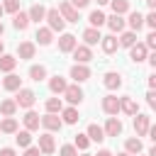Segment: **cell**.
I'll use <instances>...</instances> for the list:
<instances>
[{
  "label": "cell",
  "mask_w": 156,
  "mask_h": 156,
  "mask_svg": "<svg viewBox=\"0 0 156 156\" xmlns=\"http://www.w3.org/2000/svg\"><path fill=\"white\" fill-rule=\"evenodd\" d=\"M44 20L49 22V29H51V32H63V27H66V20L61 17V12H58L56 7L46 10V17H44Z\"/></svg>",
  "instance_id": "obj_1"
},
{
  "label": "cell",
  "mask_w": 156,
  "mask_h": 156,
  "mask_svg": "<svg viewBox=\"0 0 156 156\" xmlns=\"http://www.w3.org/2000/svg\"><path fill=\"white\" fill-rule=\"evenodd\" d=\"M34 100H37V95H34V90H29V88H20V93H17V98H15L17 107H32Z\"/></svg>",
  "instance_id": "obj_2"
},
{
  "label": "cell",
  "mask_w": 156,
  "mask_h": 156,
  "mask_svg": "<svg viewBox=\"0 0 156 156\" xmlns=\"http://www.w3.org/2000/svg\"><path fill=\"white\" fill-rule=\"evenodd\" d=\"M61 124H63V119H61L58 115H54V112H49V115H44V117H41V127H46L49 132H58V129H61Z\"/></svg>",
  "instance_id": "obj_3"
},
{
  "label": "cell",
  "mask_w": 156,
  "mask_h": 156,
  "mask_svg": "<svg viewBox=\"0 0 156 156\" xmlns=\"http://www.w3.org/2000/svg\"><path fill=\"white\" fill-rule=\"evenodd\" d=\"M71 78H73L76 83H83V80L90 78V68H88L85 63H76V66L71 68Z\"/></svg>",
  "instance_id": "obj_4"
},
{
  "label": "cell",
  "mask_w": 156,
  "mask_h": 156,
  "mask_svg": "<svg viewBox=\"0 0 156 156\" xmlns=\"http://www.w3.org/2000/svg\"><path fill=\"white\" fill-rule=\"evenodd\" d=\"M149 127H151L149 117H146V115H139V112H136V117H134V132H136V136H146Z\"/></svg>",
  "instance_id": "obj_5"
},
{
  "label": "cell",
  "mask_w": 156,
  "mask_h": 156,
  "mask_svg": "<svg viewBox=\"0 0 156 156\" xmlns=\"http://www.w3.org/2000/svg\"><path fill=\"white\" fill-rule=\"evenodd\" d=\"M58 12H61V17L68 20V22H78V20H80V17H78V10H76L71 2H61V5H58Z\"/></svg>",
  "instance_id": "obj_6"
},
{
  "label": "cell",
  "mask_w": 156,
  "mask_h": 156,
  "mask_svg": "<svg viewBox=\"0 0 156 156\" xmlns=\"http://www.w3.org/2000/svg\"><path fill=\"white\" fill-rule=\"evenodd\" d=\"M63 95H66V100H68L71 105H78V102L83 100V90H80L78 85H66Z\"/></svg>",
  "instance_id": "obj_7"
},
{
  "label": "cell",
  "mask_w": 156,
  "mask_h": 156,
  "mask_svg": "<svg viewBox=\"0 0 156 156\" xmlns=\"http://www.w3.org/2000/svg\"><path fill=\"white\" fill-rule=\"evenodd\" d=\"M102 110H105L107 115H117V112H119V98H115V95L102 98Z\"/></svg>",
  "instance_id": "obj_8"
},
{
  "label": "cell",
  "mask_w": 156,
  "mask_h": 156,
  "mask_svg": "<svg viewBox=\"0 0 156 156\" xmlns=\"http://www.w3.org/2000/svg\"><path fill=\"white\" fill-rule=\"evenodd\" d=\"M122 134V122L117 117H107V124H105V136H117Z\"/></svg>",
  "instance_id": "obj_9"
},
{
  "label": "cell",
  "mask_w": 156,
  "mask_h": 156,
  "mask_svg": "<svg viewBox=\"0 0 156 156\" xmlns=\"http://www.w3.org/2000/svg\"><path fill=\"white\" fill-rule=\"evenodd\" d=\"M73 58H76V63H88V61L93 58V54H90L88 46H78V44H76V49H73Z\"/></svg>",
  "instance_id": "obj_10"
},
{
  "label": "cell",
  "mask_w": 156,
  "mask_h": 156,
  "mask_svg": "<svg viewBox=\"0 0 156 156\" xmlns=\"http://www.w3.org/2000/svg\"><path fill=\"white\" fill-rule=\"evenodd\" d=\"M39 149H41V154H54V149H56L54 136L51 134H41L39 136Z\"/></svg>",
  "instance_id": "obj_11"
},
{
  "label": "cell",
  "mask_w": 156,
  "mask_h": 156,
  "mask_svg": "<svg viewBox=\"0 0 156 156\" xmlns=\"http://www.w3.org/2000/svg\"><path fill=\"white\" fill-rule=\"evenodd\" d=\"M129 49H132L129 58H132L134 63H141V61L146 58V44H134V46H129Z\"/></svg>",
  "instance_id": "obj_12"
},
{
  "label": "cell",
  "mask_w": 156,
  "mask_h": 156,
  "mask_svg": "<svg viewBox=\"0 0 156 156\" xmlns=\"http://www.w3.org/2000/svg\"><path fill=\"white\" fill-rule=\"evenodd\" d=\"M119 110L127 112V115H136V112H139V105L127 95V98H119Z\"/></svg>",
  "instance_id": "obj_13"
},
{
  "label": "cell",
  "mask_w": 156,
  "mask_h": 156,
  "mask_svg": "<svg viewBox=\"0 0 156 156\" xmlns=\"http://www.w3.org/2000/svg\"><path fill=\"white\" fill-rule=\"evenodd\" d=\"M58 49H61L63 54L73 51V49H76V37H73V34H63V37L58 39Z\"/></svg>",
  "instance_id": "obj_14"
},
{
  "label": "cell",
  "mask_w": 156,
  "mask_h": 156,
  "mask_svg": "<svg viewBox=\"0 0 156 156\" xmlns=\"http://www.w3.org/2000/svg\"><path fill=\"white\" fill-rule=\"evenodd\" d=\"M102 83H105L107 90H117V88L122 85V78H119L117 73H105V76H102Z\"/></svg>",
  "instance_id": "obj_15"
},
{
  "label": "cell",
  "mask_w": 156,
  "mask_h": 156,
  "mask_svg": "<svg viewBox=\"0 0 156 156\" xmlns=\"http://www.w3.org/2000/svg\"><path fill=\"white\" fill-rule=\"evenodd\" d=\"M83 39H85V44L90 46V44H98L102 37H100V32H98V27H88L85 32H83Z\"/></svg>",
  "instance_id": "obj_16"
},
{
  "label": "cell",
  "mask_w": 156,
  "mask_h": 156,
  "mask_svg": "<svg viewBox=\"0 0 156 156\" xmlns=\"http://www.w3.org/2000/svg\"><path fill=\"white\" fill-rule=\"evenodd\" d=\"M100 44H102V51H105V54H115L119 41H117V39L110 34V37H102V39H100Z\"/></svg>",
  "instance_id": "obj_17"
},
{
  "label": "cell",
  "mask_w": 156,
  "mask_h": 156,
  "mask_svg": "<svg viewBox=\"0 0 156 156\" xmlns=\"http://www.w3.org/2000/svg\"><path fill=\"white\" fill-rule=\"evenodd\" d=\"M39 124H41V117L37 115V112H27L24 115V127L32 132V129H39Z\"/></svg>",
  "instance_id": "obj_18"
},
{
  "label": "cell",
  "mask_w": 156,
  "mask_h": 156,
  "mask_svg": "<svg viewBox=\"0 0 156 156\" xmlns=\"http://www.w3.org/2000/svg\"><path fill=\"white\" fill-rule=\"evenodd\" d=\"M29 22H32V20H29V15H27V12H15L12 24H15L17 29H27V27H29Z\"/></svg>",
  "instance_id": "obj_19"
},
{
  "label": "cell",
  "mask_w": 156,
  "mask_h": 156,
  "mask_svg": "<svg viewBox=\"0 0 156 156\" xmlns=\"http://www.w3.org/2000/svg\"><path fill=\"white\" fill-rule=\"evenodd\" d=\"M17 54H20V58H32L34 56V44L32 41H22L17 46Z\"/></svg>",
  "instance_id": "obj_20"
},
{
  "label": "cell",
  "mask_w": 156,
  "mask_h": 156,
  "mask_svg": "<svg viewBox=\"0 0 156 156\" xmlns=\"http://www.w3.org/2000/svg\"><path fill=\"white\" fill-rule=\"evenodd\" d=\"M2 85H5V90H20L22 78H20V76H15V73H10V76L2 80Z\"/></svg>",
  "instance_id": "obj_21"
},
{
  "label": "cell",
  "mask_w": 156,
  "mask_h": 156,
  "mask_svg": "<svg viewBox=\"0 0 156 156\" xmlns=\"http://www.w3.org/2000/svg\"><path fill=\"white\" fill-rule=\"evenodd\" d=\"M88 139H90V141H102V139H105V129L98 127V124H90V127H88Z\"/></svg>",
  "instance_id": "obj_22"
},
{
  "label": "cell",
  "mask_w": 156,
  "mask_h": 156,
  "mask_svg": "<svg viewBox=\"0 0 156 156\" xmlns=\"http://www.w3.org/2000/svg\"><path fill=\"white\" fill-rule=\"evenodd\" d=\"M15 66H17V58H15V56H10V54H2V56H0V71H7V73H10Z\"/></svg>",
  "instance_id": "obj_23"
},
{
  "label": "cell",
  "mask_w": 156,
  "mask_h": 156,
  "mask_svg": "<svg viewBox=\"0 0 156 156\" xmlns=\"http://www.w3.org/2000/svg\"><path fill=\"white\" fill-rule=\"evenodd\" d=\"M44 17H46V7H44V5H32L29 20H32V22H39V20H44Z\"/></svg>",
  "instance_id": "obj_24"
},
{
  "label": "cell",
  "mask_w": 156,
  "mask_h": 156,
  "mask_svg": "<svg viewBox=\"0 0 156 156\" xmlns=\"http://www.w3.org/2000/svg\"><path fill=\"white\" fill-rule=\"evenodd\" d=\"M107 27H110L112 32H122V29H124V20H122V15H112V17H107Z\"/></svg>",
  "instance_id": "obj_25"
},
{
  "label": "cell",
  "mask_w": 156,
  "mask_h": 156,
  "mask_svg": "<svg viewBox=\"0 0 156 156\" xmlns=\"http://www.w3.org/2000/svg\"><path fill=\"white\" fill-rule=\"evenodd\" d=\"M37 41H39L41 46H49V44H51V29H49V27L37 29Z\"/></svg>",
  "instance_id": "obj_26"
},
{
  "label": "cell",
  "mask_w": 156,
  "mask_h": 156,
  "mask_svg": "<svg viewBox=\"0 0 156 156\" xmlns=\"http://www.w3.org/2000/svg\"><path fill=\"white\" fill-rule=\"evenodd\" d=\"M49 88H51V93H63V90H66V80H63L61 76H54V78L49 80Z\"/></svg>",
  "instance_id": "obj_27"
},
{
  "label": "cell",
  "mask_w": 156,
  "mask_h": 156,
  "mask_svg": "<svg viewBox=\"0 0 156 156\" xmlns=\"http://www.w3.org/2000/svg\"><path fill=\"white\" fill-rule=\"evenodd\" d=\"M15 110H17V102H15V100H2V102H0V112H2L5 117H12Z\"/></svg>",
  "instance_id": "obj_28"
},
{
  "label": "cell",
  "mask_w": 156,
  "mask_h": 156,
  "mask_svg": "<svg viewBox=\"0 0 156 156\" xmlns=\"http://www.w3.org/2000/svg\"><path fill=\"white\" fill-rule=\"evenodd\" d=\"M88 22H90L93 27H100V24H105V22H107V17H105L100 10H93V12H90V17H88Z\"/></svg>",
  "instance_id": "obj_29"
},
{
  "label": "cell",
  "mask_w": 156,
  "mask_h": 156,
  "mask_svg": "<svg viewBox=\"0 0 156 156\" xmlns=\"http://www.w3.org/2000/svg\"><path fill=\"white\" fill-rule=\"evenodd\" d=\"M129 27H132V32H139V29L144 27V17H141L139 12H132V15H129Z\"/></svg>",
  "instance_id": "obj_30"
},
{
  "label": "cell",
  "mask_w": 156,
  "mask_h": 156,
  "mask_svg": "<svg viewBox=\"0 0 156 156\" xmlns=\"http://www.w3.org/2000/svg\"><path fill=\"white\" fill-rule=\"evenodd\" d=\"M29 78L37 80V83L44 80V78H46V68H44V66H32V68H29Z\"/></svg>",
  "instance_id": "obj_31"
},
{
  "label": "cell",
  "mask_w": 156,
  "mask_h": 156,
  "mask_svg": "<svg viewBox=\"0 0 156 156\" xmlns=\"http://www.w3.org/2000/svg\"><path fill=\"white\" fill-rule=\"evenodd\" d=\"M61 110H63L61 98H49V100H46V112H54V115H56V112H61Z\"/></svg>",
  "instance_id": "obj_32"
},
{
  "label": "cell",
  "mask_w": 156,
  "mask_h": 156,
  "mask_svg": "<svg viewBox=\"0 0 156 156\" xmlns=\"http://www.w3.org/2000/svg\"><path fill=\"white\" fill-rule=\"evenodd\" d=\"M63 122L66 124H76L78 122V110L76 107H66L63 110Z\"/></svg>",
  "instance_id": "obj_33"
},
{
  "label": "cell",
  "mask_w": 156,
  "mask_h": 156,
  "mask_svg": "<svg viewBox=\"0 0 156 156\" xmlns=\"http://www.w3.org/2000/svg\"><path fill=\"white\" fill-rule=\"evenodd\" d=\"M0 132H5V134H15V132H17V119L7 117V119L0 124Z\"/></svg>",
  "instance_id": "obj_34"
},
{
  "label": "cell",
  "mask_w": 156,
  "mask_h": 156,
  "mask_svg": "<svg viewBox=\"0 0 156 156\" xmlns=\"http://www.w3.org/2000/svg\"><path fill=\"white\" fill-rule=\"evenodd\" d=\"M110 2H112V12L115 15H124L129 10V2L127 0H110Z\"/></svg>",
  "instance_id": "obj_35"
},
{
  "label": "cell",
  "mask_w": 156,
  "mask_h": 156,
  "mask_svg": "<svg viewBox=\"0 0 156 156\" xmlns=\"http://www.w3.org/2000/svg\"><path fill=\"white\" fill-rule=\"evenodd\" d=\"M119 44H122V46H127V49H129V46H134V44H136V34H134V32H124V34L119 37Z\"/></svg>",
  "instance_id": "obj_36"
},
{
  "label": "cell",
  "mask_w": 156,
  "mask_h": 156,
  "mask_svg": "<svg viewBox=\"0 0 156 156\" xmlns=\"http://www.w3.org/2000/svg\"><path fill=\"white\" fill-rule=\"evenodd\" d=\"M15 139H17V144H20V146H29V144H32V134H29V129L17 132V136H15Z\"/></svg>",
  "instance_id": "obj_37"
},
{
  "label": "cell",
  "mask_w": 156,
  "mask_h": 156,
  "mask_svg": "<svg viewBox=\"0 0 156 156\" xmlns=\"http://www.w3.org/2000/svg\"><path fill=\"white\" fill-rule=\"evenodd\" d=\"M124 149H127L129 154H141V141H139V139H127Z\"/></svg>",
  "instance_id": "obj_38"
},
{
  "label": "cell",
  "mask_w": 156,
  "mask_h": 156,
  "mask_svg": "<svg viewBox=\"0 0 156 156\" xmlns=\"http://www.w3.org/2000/svg\"><path fill=\"white\" fill-rule=\"evenodd\" d=\"M2 10L5 12H17L20 10V0H5L2 2Z\"/></svg>",
  "instance_id": "obj_39"
},
{
  "label": "cell",
  "mask_w": 156,
  "mask_h": 156,
  "mask_svg": "<svg viewBox=\"0 0 156 156\" xmlns=\"http://www.w3.org/2000/svg\"><path fill=\"white\" fill-rule=\"evenodd\" d=\"M88 144H90L88 134H78V136H76V146H78V149H88Z\"/></svg>",
  "instance_id": "obj_40"
},
{
  "label": "cell",
  "mask_w": 156,
  "mask_h": 156,
  "mask_svg": "<svg viewBox=\"0 0 156 156\" xmlns=\"http://www.w3.org/2000/svg\"><path fill=\"white\" fill-rule=\"evenodd\" d=\"M61 156H78V151H76V146L66 144V146H61Z\"/></svg>",
  "instance_id": "obj_41"
},
{
  "label": "cell",
  "mask_w": 156,
  "mask_h": 156,
  "mask_svg": "<svg viewBox=\"0 0 156 156\" xmlns=\"http://www.w3.org/2000/svg\"><path fill=\"white\" fill-rule=\"evenodd\" d=\"M146 102H149V107L156 110V90H149V93H146Z\"/></svg>",
  "instance_id": "obj_42"
},
{
  "label": "cell",
  "mask_w": 156,
  "mask_h": 156,
  "mask_svg": "<svg viewBox=\"0 0 156 156\" xmlns=\"http://www.w3.org/2000/svg\"><path fill=\"white\" fill-rule=\"evenodd\" d=\"M144 22H146L151 29H156V10H151V15H149V17H144Z\"/></svg>",
  "instance_id": "obj_43"
},
{
  "label": "cell",
  "mask_w": 156,
  "mask_h": 156,
  "mask_svg": "<svg viewBox=\"0 0 156 156\" xmlns=\"http://www.w3.org/2000/svg\"><path fill=\"white\" fill-rule=\"evenodd\" d=\"M146 46H149V49H154V51H156V29H154V32H151V34H149V37H146Z\"/></svg>",
  "instance_id": "obj_44"
},
{
  "label": "cell",
  "mask_w": 156,
  "mask_h": 156,
  "mask_svg": "<svg viewBox=\"0 0 156 156\" xmlns=\"http://www.w3.org/2000/svg\"><path fill=\"white\" fill-rule=\"evenodd\" d=\"M71 5H73L76 10H80V7H88V5H90V0H71Z\"/></svg>",
  "instance_id": "obj_45"
},
{
  "label": "cell",
  "mask_w": 156,
  "mask_h": 156,
  "mask_svg": "<svg viewBox=\"0 0 156 156\" xmlns=\"http://www.w3.org/2000/svg\"><path fill=\"white\" fill-rule=\"evenodd\" d=\"M41 154V149H34V146H27V151H24V156H39Z\"/></svg>",
  "instance_id": "obj_46"
},
{
  "label": "cell",
  "mask_w": 156,
  "mask_h": 156,
  "mask_svg": "<svg viewBox=\"0 0 156 156\" xmlns=\"http://www.w3.org/2000/svg\"><path fill=\"white\" fill-rule=\"evenodd\" d=\"M146 134H149V139H151V141H154V144H156V124H151V127H149V132H146Z\"/></svg>",
  "instance_id": "obj_47"
},
{
  "label": "cell",
  "mask_w": 156,
  "mask_h": 156,
  "mask_svg": "<svg viewBox=\"0 0 156 156\" xmlns=\"http://www.w3.org/2000/svg\"><path fill=\"white\" fill-rule=\"evenodd\" d=\"M0 156H17V154H15V149L5 146V149H0Z\"/></svg>",
  "instance_id": "obj_48"
},
{
  "label": "cell",
  "mask_w": 156,
  "mask_h": 156,
  "mask_svg": "<svg viewBox=\"0 0 156 156\" xmlns=\"http://www.w3.org/2000/svg\"><path fill=\"white\" fill-rule=\"evenodd\" d=\"M149 88H156V73H154V76H149Z\"/></svg>",
  "instance_id": "obj_49"
},
{
  "label": "cell",
  "mask_w": 156,
  "mask_h": 156,
  "mask_svg": "<svg viewBox=\"0 0 156 156\" xmlns=\"http://www.w3.org/2000/svg\"><path fill=\"white\" fill-rule=\"evenodd\" d=\"M149 63H151V66H154V68H156V51H154V54H151V56H149Z\"/></svg>",
  "instance_id": "obj_50"
},
{
  "label": "cell",
  "mask_w": 156,
  "mask_h": 156,
  "mask_svg": "<svg viewBox=\"0 0 156 156\" xmlns=\"http://www.w3.org/2000/svg\"><path fill=\"white\" fill-rule=\"evenodd\" d=\"M98 156H112V154H110L107 149H102V151H98Z\"/></svg>",
  "instance_id": "obj_51"
},
{
  "label": "cell",
  "mask_w": 156,
  "mask_h": 156,
  "mask_svg": "<svg viewBox=\"0 0 156 156\" xmlns=\"http://www.w3.org/2000/svg\"><path fill=\"white\" fill-rule=\"evenodd\" d=\"M146 5H149L151 10H156V0H146Z\"/></svg>",
  "instance_id": "obj_52"
},
{
  "label": "cell",
  "mask_w": 156,
  "mask_h": 156,
  "mask_svg": "<svg viewBox=\"0 0 156 156\" xmlns=\"http://www.w3.org/2000/svg\"><path fill=\"white\" fill-rule=\"evenodd\" d=\"M149 156H156V146H151V151H149Z\"/></svg>",
  "instance_id": "obj_53"
},
{
  "label": "cell",
  "mask_w": 156,
  "mask_h": 156,
  "mask_svg": "<svg viewBox=\"0 0 156 156\" xmlns=\"http://www.w3.org/2000/svg\"><path fill=\"white\" fill-rule=\"evenodd\" d=\"M107 2H110V0H98V5H107Z\"/></svg>",
  "instance_id": "obj_54"
},
{
  "label": "cell",
  "mask_w": 156,
  "mask_h": 156,
  "mask_svg": "<svg viewBox=\"0 0 156 156\" xmlns=\"http://www.w3.org/2000/svg\"><path fill=\"white\" fill-rule=\"evenodd\" d=\"M117 156H129V151H122V154H117Z\"/></svg>",
  "instance_id": "obj_55"
},
{
  "label": "cell",
  "mask_w": 156,
  "mask_h": 156,
  "mask_svg": "<svg viewBox=\"0 0 156 156\" xmlns=\"http://www.w3.org/2000/svg\"><path fill=\"white\" fill-rule=\"evenodd\" d=\"M2 32H5V27H2V22H0V34H2Z\"/></svg>",
  "instance_id": "obj_56"
},
{
  "label": "cell",
  "mask_w": 156,
  "mask_h": 156,
  "mask_svg": "<svg viewBox=\"0 0 156 156\" xmlns=\"http://www.w3.org/2000/svg\"><path fill=\"white\" fill-rule=\"evenodd\" d=\"M2 12H5V10H2V5H0V17H2Z\"/></svg>",
  "instance_id": "obj_57"
},
{
  "label": "cell",
  "mask_w": 156,
  "mask_h": 156,
  "mask_svg": "<svg viewBox=\"0 0 156 156\" xmlns=\"http://www.w3.org/2000/svg\"><path fill=\"white\" fill-rule=\"evenodd\" d=\"M0 56H2V41H0Z\"/></svg>",
  "instance_id": "obj_58"
},
{
  "label": "cell",
  "mask_w": 156,
  "mask_h": 156,
  "mask_svg": "<svg viewBox=\"0 0 156 156\" xmlns=\"http://www.w3.org/2000/svg\"><path fill=\"white\" fill-rule=\"evenodd\" d=\"M83 156H90V154H83Z\"/></svg>",
  "instance_id": "obj_59"
},
{
  "label": "cell",
  "mask_w": 156,
  "mask_h": 156,
  "mask_svg": "<svg viewBox=\"0 0 156 156\" xmlns=\"http://www.w3.org/2000/svg\"><path fill=\"white\" fill-rule=\"evenodd\" d=\"M136 156H139V154H136Z\"/></svg>",
  "instance_id": "obj_60"
}]
</instances>
